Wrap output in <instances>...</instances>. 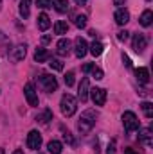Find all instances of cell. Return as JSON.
Listing matches in <instances>:
<instances>
[{
	"instance_id": "8d00e7d4",
	"label": "cell",
	"mask_w": 153,
	"mask_h": 154,
	"mask_svg": "<svg viewBox=\"0 0 153 154\" xmlns=\"http://www.w3.org/2000/svg\"><path fill=\"white\" fill-rule=\"evenodd\" d=\"M49 41H50V36H43V38H41V43H43V45H47Z\"/></svg>"
},
{
	"instance_id": "74e56055",
	"label": "cell",
	"mask_w": 153,
	"mask_h": 154,
	"mask_svg": "<svg viewBox=\"0 0 153 154\" xmlns=\"http://www.w3.org/2000/svg\"><path fill=\"white\" fill-rule=\"evenodd\" d=\"M126 0H114V5H124Z\"/></svg>"
},
{
	"instance_id": "277c9868",
	"label": "cell",
	"mask_w": 153,
	"mask_h": 154,
	"mask_svg": "<svg viewBox=\"0 0 153 154\" xmlns=\"http://www.w3.org/2000/svg\"><path fill=\"white\" fill-rule=\"evenodd\" d=\"M40 86H41L47 93H52V91L58 90V81H56V77L50 75V74H41V75H40Z\"/></svg>"
},
{
	"instance_id": "7a4b0ae2",
	"label": "cell",
	"mask_w": 153,
	"mask_h": 154,
	"mask_svg": "<svg viewBox=\"0 0 153 154\" xmlns=\"http://www.w3.org/2000/svg\"><path fill=\"white\" fill-rule=\"evenodd\" d=\"M60 106H61V113H63V115L65 116H72L74 113H76V109H77V100L72 97V95L65 93V95L61 97Z\"/></svg>"
},
{
	"instance_id": "836d02e7",
	"label": "cell",
	"mask_w": 153,
	"mask_h": 154,
	"mask_svg": "<svg viewBox=\"0 0 153 154\" xmlns=\"http://www.w3.org/2000/svg\"><path fill=\"white\" fill-rule=\"evenodd\" d=\"M96 65L94 63H86V65H83V72L85 74H88V72H92V68H94Z\"/></svg>"
},
{
	"instance_id": "f546056e",
	"label": "cell",
	"mask_w": 153,
	"mask_h": 154,
	"mask_svg": "<svg viewBox=\"0 0 153 154\" xmlns=\"http://www.w3.org/2000/svg\"><path fill=\"white\" fill-rule=\"evenodd\" d=\"M92 77L97 79V81H101V79H103V70L97 68V66H94V68H92Z\"/></svg>"
},
{
	"instance_id": "d590c367",
	"label": "cell",
	"mask_w": 153,
	"mask_h": 154,
	"mask_svg": "<svg viewBox=\"0 0 153 154\" xmlns=\"http://www.w3.org/2000/svg\"><path fill=\"white\" fill-rule=\"evenodd\" d=\"M124 154H139V152H137V151H133V149H130V147H128V149H124Z\"/></svg>"
},
{
	"instance_id": "9c48e42d",
	"label": "cell",
	"mask_w": 153,
	"mask_h": 154,
	"mask_svg": "<svg viewBox=\"0 0 153 154\" xmlns=\"http://www.w3.org/2000/svg\"><path fill=\"white\" fill-rule=\"evenodd\" d=\"M88 91H90V88H88V79L85 77V79H81L79 91H77V97H79L81 102H86V99H88Z\"/></svg>"
},
{
	"instance_id": "e0dca14e",
	"label": "cell",
	"mask_w": 153,
	"mask_h": 154,
	"mask_svg": "<svg viewBox=\"0 0 153 154\" xmlns=\"http://www.w3.org/2000/svg\"><path fill=\"white\" fill-rule=\"evenodd\" d=\"M20 14H22V18H29V14H31V0H20Z\"/></svg>"
},
{
	"instance_id": "30bf717a",
	"label": "cell",
	"mask_w": 153,
	"mask_h": 154,
	"mask_svg": "<svg viewBox=\"0 0 153 154\" xmlns=\"http://www.w3.org/2000/svg\"><path fill=\"white\" fill-rule=\"evenodd\" d=\"M56 50H58L60 56H69L70 54V41L67 38H61L58 41V45H56Z\"/></svg>"
},
{
	"instance_id": "4316f807",
	"label": "cell",
	"mask_w": 153,
	"mask_h": 154,
	"mask_svg": "<svg viewBox=\"0 0 153 154\" xmlns=\"http://www.w3.org/2000/svg\"><path fill=\"white\" fill-rule=\"evenodd\" d=\"M74 23H76V27L83 29V27L86 25V16H83V14H77L76 18H74Z\"/></svg>"
},
{
	"instance_id": "ba28073f",
	"label": "cell",
	"mask_w": 153,
	"mask_h": 154,
	"mask_svg": "<svg viewBox=\"0 0 153 154\" xmlns=\"http://www.w3.org/2000/svg\"><path fill=\"white\" fill-rule=\"evenodd\" d=\"M148 47V39L144 34H135L133 36V50L135 52H144V48Z\"/></svg>"
},
{
	"instance_id": "9a60e30c",
	"label": "cell",
	"mask_w": 153,
	"mask_h": 154,
	"mask_svg": "<svg viewBox=\"0 0 153 154\" xmlns=\"http://www.w3.org/2000/svg\"><path fill=\"white\" fill-rule=\"evenodd\" d=\"M49 57H50V54H49L47 48H36V52H34V61H36V63H43V61H47Z\"/></svg>"
},
{
	"instance_id": "e575fe53",
	"label": "cell",
	"mask_w": 153,
	"mask_h": 154,
	"mask_svg": "<svg viewBox=\"0 0 153 154\" xmlns=\"http://www.w3.org/2000/svg\"><path fill=\"white\" fill-rule=\"evenodd\" d=\"M122 61H124V65H126L128 68H132V61H130V57H128L126 54H122Z\"/></svg>"
},
{
	"instance_id": "cb8c5ba5",
	"label": "cell",
	"mask_w": 153,
	"mask_h": 154,
	"mask_svg": "<svg viewBox=\"0 0 153 154\" xmlns=\"http://www.w3.org/2000/svg\"><path fill=\"white\" fill-rule=\"evenodd\" d=\"M36 120H38L40 124H49V122L52 120V111H50V109H45L41 115H38V118H36Z\"/></svg>"
},
{
	"instance_id": "3957f363",
	"label": "cell",
	"mask_w": 153,
	"mask_h": 154,
	"mask_svg": "<svg viewBox=\"0 0 153 154\" xmlns=\"http://www.w3.org/2000/svg\"><path fill=\"white\" fill-rule=\"evenodd\" d=\"M122 124H124V129L128 133H133L139 129V118L133 111H124L122 113Z\"/></svg>"
},
{
	"instance_id": "8fae6325",
	"label": "cell",
	"mask_w": 153,
	"mask_h": 154,
	"mask_svg": "<svg viewBox=\"0 0 153 154\" xmlns=\"http://www.w3.org/2000/svg\"><path fill=\"white\" fill-rule=\"evenodd\" d=\"M25 54H27V47H25V45H18V47L13 48L11 59H13V61H22V59L25 57Z\"/></svg>"
},
{
	"instance_id": "5bb4252c",
	"label": "cell",
	"mask_w": 153,
	"mask_h": 154,
	"mask_svg": "<svg viewBox=\"0 0 153 154\" xmlns=\"http://www.w3.org/2000/svg\"><path fill=\"white\" fill-rule=\"evenodd\" d=\"M139 142L144 143L146 147H151V129H142L139 134Z\"/></svg>"
},
{
	"instance_id": "f1b7e54d",
	"label": "cell",
	"mask_w": 153,
	"mask_h": 154,
	"mask_svg": "<svg viewBox=\"0 0 153 154\" xmlns=\"http://www.w3.org/2000/svg\"><path fill=\"white\" fill-rule=\"evenodd\" d=\"M65 84L67 86H74V72H67L65 74Z\"/></svg>"
},
{
	"instance_id": "4fadbf2b",
	"label": "cell",
	"mask_w": 153,
	"mask_h": 154,
	"mask_svg": "<svg viewBox=\"0 0 153 154\" xmlns=\"http://www.w3.org/2000/svg\"><path fill=\"white\" fill-rule=\"evenodd\" d=\"M88 52V45L83 38H76V56L77 57H83L85 54Z\"/></svg>"
},
{
	"instance_id": "ffe728a7",
	"label": "cell",
	"mask_w": 153,
	"mask_h": 154,
	"mask_svg": "<svg viewBox=\"0 0 153 154\" xmlns=\"http://www.w3.org/2000/svg\"><path fill=\"white\" fill-rule=\"evenodd\" d=\"M135 74H137V79H139L142 84H146V82L150 81V72H148V68H144V66L137 68V70H135Z\"/></svg>"
},
{
	"instance_id": "8992f818",
	"label": "cell",
	"mask_w": 153,
	"mask_h": 154,
	"mask_svg": "<svg viewBox=\"0 0 153 154\" xmlns=\"http://www.w3.org/2000/svg\"><path fill=\"white\" fill-rule=\"evenodd\" d=\"M88 93H90V97H92V100H94L96 106H105V102H106V91L103 88H92Z\"/></svg>"
},
{
	"instance_id": "7c38bea8",
	"label": "cell",
	"mask_w": 153,
	"mask_h": 154,
	"mask_svg": "<svg viewBox=\"0 0 153 154\" xmlns=\"http://www.w3.org/2000/svg\"><path fill=\"white\" fill-rule=\"evenodd\" d=\"M115 23L117 25H126L128 22H130V13L126 11V9H117V13H115Z\"/></svg>"
},
{
	"instance_id": "ab89813d",
	"label": "cell",
	"mask_w": 153,
	"mask_h": 154,
	"mask_svg": "<svg viewBox=\"0 0 153 154\" xmlns=\"http://www.w3.org/2000/svg\"><path fill=\"white\" fill-rule=\"evenodd\" d=\"M13 154H24V151H20V149H18V151H15Z\"/></svg>"
},
{
	"instance_id": "60d3db41",
	"label": "cell",
	"mask_w": 153,
	"mask_h": 154,
	"mask_svg": "<svg viewBox=\"0 0 153 154\" xmlns=\"http://www.w3.org/2000/svg\"><path fill=\"white\" fill-rule=\"evenodd\" d=\"M0 2H2V0H0Z\"/></svg>"
},
{
	"instance_id": "ac0fdd59",
	"label": "cell",
	"mask_w": 153,
	"mask_h": 154,
	"mask_svg": "<svg viewBox=\"0 0 153 154\" xmlns=\"http://www.w3.org/2000/svg\"><path fill=\"white\" fill-rule=\"evenodd\" d=\"M52 5L58 13H67L69 11V0H52Z\"/></svg>"
},
{
	"instance_id": "7402d4cb",
	"label": "cell",
	"mask_w": 153,
	"mask_h": 154,
	"mask_svg": "<svg viewBox=\"0 0 153 154\" xmlns=\"http://www.w3.org/2000/svg\"><path fill=\"white\" fill-rule=\"evenodd\" d=\"M67 31H69V23H67V22L58 20V22L54 23V32H56V34H67Z\"/></svg>"
},
{
	"instance_id": "6da1fadb",
	"label": "cell",
	"mask_w": 153,
	"mask_h": 154,
	"mask_svg": "<svg viewBox=\"0 0 153 154\" xmlns=\"http://www.w3.org/2000/svg\"><path fill=\"white\" fill-rule=\"evenodd\" d=\"M96 118H97V113L94 109H86L83 115L79 116V122H77V129L81 134H86L92 131V127L96 125Z\"/></svg>"
},
{
	"instance_id": "2e32d148",
	"label": "cell",
	"mask_w": 153,
	"mask_h": 154,
	"mask_svg": "<svg viewBox=\"0 0 153 154\" xmlns=\"http://www.w3.org/2000/svg\"><path fill=\"white\" fill-rule=\"evenodd\" d=\"M151 20H153V13L150 9H146V11L141 14V18H139V22H141L142 27H150V25H151Z\"/></svg>"
},
{
	"instance_id": "1f68e13d",
	"label": "cell",
	"mask_w": 153,
	"mask_h": 154,
	"mask_svg": "<svg viewBox=\"0 0 153 154\" xmlns=\"http://www.w3.org/2000/svg\"><path fill=\"white\" fill-rule=\"evenodd\" d=\"M128 34H130L128 31H121V32H117V39L119 41H126L128 39Z\"/></svg>"
},
{
	"instance_id": "d4e9b609",
	"label": "cell",
	"mask_w": 153,
	"mask_h": 154,
	"mask_svg": "<svg viewBox=\"0 0 153 154\" xmlns=\"http://www.w3.org/2000/svg\"><path fill=\"white\" fill-rule=\"evenodd\" d=\"M141 108H142L144 115L148 116V118H151V116H153V104H151V102H142V104H141Z\"/></svg>"
},
{
	"instance_id": "484cf974",
	"label": "cell",
	"mask_w": 153,
	"mask_h": 154,
	"mask_svg": "<svg viewBox=\"0 0 153 154\" xmlns=\"http://www.w3.org/2000/svg\"><path fill=\"white\" fill-rule=\"evenodd\" d=\"M49 65H50V68H52V70H56V72H61V70H63V63H61L60 59H50V63H49Z\"/></svg>"
},
{
	"instance_id": "d6986e66",
	"label": "cell",
	"mask_w": 153,
	"mask_h": 154,
	"mask_svg": "<svg viewBox=\"0 0 153 154\" xmlns=\"http://www.w3.org/2000/svg\"><path fill=\"white\" fill-rule=\"evenodd\" d=\"M49 27H50V20H49V16L45 13H41L38 16V29L40 31H47Z\"/></svg>"
},
{
	"instance_id": "52a82bcc",
	"label": "cell",
	"mask_w": 153,
	"mask_h": 154,
	"mask_svg": "<svg viewBox=\"0 0 153 154\" xmlns=\"http://www.w3.org/2000/svg\"><path fill=\"white\" fill-rule=\"evenodd\" d=\"M27 147L31 151H38L40 147H41V134H40L38 131H31L27 134Z\"/></svg>"
},
{
	"instance_id": "4dcf8cb0",
	"label": "cell",
	"mask_w": 153,
	"mask_h": 154,
	"mask_svg": "<svg viewBox=\"0 0 153 154\" xmlns=\"http://www.w3.org/2000/svg\"><path fill=\"white\" fill-rule=\"evenodd\" d=\"M36 4H38V7H41V9L52 7V2H50V0H36Z\"/></svg>"
},
{
	"instance_id": "603a6c76",
	"label": "cell",
	"mask_w": 153,
	"mask_h": 154,
	"mask_svg": "<svg viewBox=\"0 0 153 154\" xmlns=\"http://www.w3.org/2000/svg\"><path fill=\"white\" fill-rule=\"evenodd\" d=\"M103 43H99V41H94L92 45H90V54L94 56V57H97V56H101L103 54Z\"/></svg>"
},
{
	"instance_id": "f35d334b",
	"label": "cell",
	"mask_w": 153,
	"mask_h": 154,
	"mask_svg": "<svg viewBox=\"0 0 153 154\" xmlns=\"http://www.w3.org/2000/svg\"><path fill=\"white\" fill-rule=\"evenodd\" d=\"M74 2H76L77 5H83V4H86V0H74Z\"/></svg>"
},
{
	"instance_id": "83f0119b",
	"label": "cell",
	"mask_w": 153,
	"mask_h": 154,
	"mask_svg": "<svg viewBox=\"0 0 153 154\" xmlns=\"http://www.w3.org/2000/svg\"><path fill=\"white\" fill-rule=\"evenodd\" d=\"M61 131H63V140H65V142H67L69 145H74L76 142H74V138H72V134H70L69 131H65L63 127H61Z\"/></svg>"
},
{
	"instance_id": "5b68a950",
	"label": "cell",
	"mask_w": 153,
	"mask_h": 154,
	"mask_svg": "<svg viewBox=\"0 0 153 154\" xmlns=\"http://www.w3.org/2000/svg\"><path fill=\"white\" fill-rule=\"evenodd\" d=\"M24 93H25V99H27L29 106L36 108V106H38V93H36V90H34V84H33V82H27V84H25Z\"/></svg>"
},
{
	"instance_id": "d6a6232c",
	"label": "cell",
	"mask_w": 153,
	"mask_h": 154,
	"mask_svg": "<svg viewBox=\"0 0 153 154\" xmlns=\"http://www.w3.org/2000/svg\"><path fill=\"white\" fill-rule=\"evenodd\" d=\"M106 154H115V140H112L108 143V149H106Z\"/></svg>"
},
{
	"instance_id": "44dd1931",
	"label": "cell",
	"mask_w": 153,
	"mask_h": 154,
	"mask_svg": "<svg viewBox=\"0 0 153 154\" xmlns=\"http://www.w3.org/2000/svg\"><path fill=\"white\" fill-rule=\"evenodd\" d=\"M47 149H49V152L50 154H61V142H58V140H50V142L47 143Z\"/></svg>"
}]
</instances>
